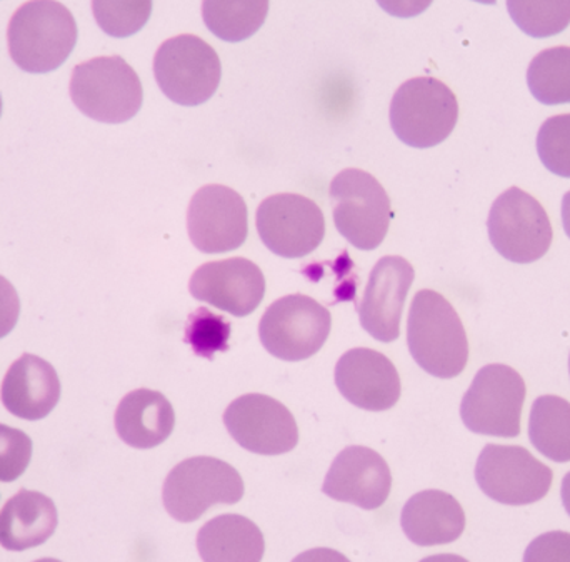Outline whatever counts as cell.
I'll return each mask as SVG.
<instances>
[{
    "label": "cell",
    "mask_w": 570,
    "mask_h": 562,
    "mask_svg": "<svg viewBox=\"0 0 570 562\" xmlns=\"http://www.w3.org/2000/svg\"><path fill=\"white\" fill-rule=\"evenodd\" d=\"M409 353L439 379L458 377L468 366L469 341L458 310L441 294L419 290L409 310Z\"/></svg>",
    "instance_id": "6da1fadb"
},
{
    "label": "cell",
    "mask_w": 570,
    "mask_h": 562,
    "mask_svg": "<svg viewBox=\"0 0 570 562\" xmlns=\"http://www.w3.org/2000/svg\"><path fill=\"white\" fill-rule=\"evenodd\" d=\"M338 393L358 410L381 413L397 404L401 377L384 354L365 347L347 351L335 364Z\"/></svg>",
    "instance_id": "ac0fdd59"
},
{
    "label": "cell",
    "mask_w": 570,
    "mask_h": 562,
    "mask_svg": "<svg viewBox=\"0 0 570 562\" xmlns=\"http://www.w3.org/2000/svg\"><path fill=\"white\" fill-rule=\"evenodd\" d=\"M489 239L504 259L531 264L551 249L552 224L535 197L519 187L502 193L488 219Z\"/></svg>",
    "instance_id": "30bf717a"
},
{
    "label": "cell",
    "mask_w": 570,
    "mask_h": 562,
    "mask_svg": "<svg viewBox=\"0 0 570 562\" xmlns=\"http://www.w3.org/2000/svg\"><path fill=\"white\" fill-rule=\"evenodd\" d=\"M32 457V441L22 431L0 424V483L22 476Z\"/></svg>",
    "instance_id": "4dcf8cb0"
},
{
    "label": "cell",
    "mask_w": 570,
    "mask_h": 562,
    "mask_svg": "<svg viewBox=\"0 0 570 562\" xmlns=\"http://www.w3.org/2000/svg\"><path fill=\"white\" fill-rule=\"evenodd\" d=\"M561 496L564 510L568 511L570 516V473L566 474L564 480H562Z\"/></svg>",
    "instance_id": "74e56055"
},
{
    "label": "cell",
    "mask_w": 570,
    "mask_h": 562,
    "mask_svg": "<svg viewBox=\"0 0 570 562\" xmlns=\"http://www.w3.org/2000/svg\"><path fill=\"white\" fill-rule=\"evenodd\" d=\"M292 562H351L344 554L328 548H315L295 556Z\"/></svg>",
    "instance_id": "e575fe53"
},
{
    "label": "cell",
    "mask_w": 570,
    "mask_h": 562,
    "mask_svg": "<svg viewBox=\"0 0 570 562\" xmlns=\"http://www.w3.org/2000/svg\"><path fill=\"white\" fill-rule=\"evenodd\" d=\"M0 114H2V99H0Z\"/></svg>",
    "instance_id": "60d3db41"
},
{
    "label": "cell",
    "mask_w": 570,
    "mask_h": 562,
    "mask_svg": "<svg viewBox=\"0 0 570 562\" xmlns=\"http://www.w3.org/2000/svg\"><path fill=\"white\" fill-rule=\"evenodd\" d=\"M569 373H570V354H569Z\"/></svg>",
    "instance_id": "b9f144b4"
},
{
    "label": "cell",
    "mask_w": 570,
    "mask_h": 562,
    "mask_svg": "<svg viewBox=\"0 0 570 562\" xmlns=\"http://www.w3.org/2000/svg\"><path fill=\"white\" fill-rule=\"evenodd\" d=\"M401 526L411 543L422 548L451 544L465 530V513L459 501L444 491L414 494L405 503Z\"/></svg>",
    "instance_id": "ffe728a7"
},
{
    "label": "cell",
    "mask_w": 570,
    "mask_h": 562,
    "mask_svg": "<svg viewBox=\"0 0 570 562\" xmlns=\"http://www.w3.org/2000/svg\"><path fill=\"white\" fill-rule=\"evenodd\" d=\"M391 490L392 474L384 457L364 446L341 451L322 484L325 496L365 511L384 506Z\"/></svg>",
    "instance_id": "e0dca14e"
},
{
    "label": "cell",
    "mask_w": 570,
    "mask_h": 562,
    "mask_svg": "<svg viewBox=\"0 0 570 562\" xmlns=\"http://www.w3.org/2000/svg\"><path fill=\"white\" fill-rule=\"evenodd\" d=\"M92 13L107 36L124 39L149 22L153 0H92Z\"/></svg>",
    "instance_id": "83f0119b"
},
{
    "label": "cell",
    "mask_w": 570,
    "mask_h": 562,
    "mask_svg": "<svg viewBox=\"0 0 570 562\" xmlns=\"http://www.w3.org/2000/svg\"><path fill=\"white\" fill-rule=\"evenodd\" d=\"M20 300L12 284L0 276V339L16 327L19 319Z\"/></svg>",
    "instance_id": "d6a6232c"
},
{
    "label": "cell",
    "mask_w": 570,
    "mask_h": 562,
    "mask_svg": "<svg viewBox=\"0 0 570 562\" xmlns=\"http://www.w3.org/2000/svg\"><path fill=\"white\" fill-rule=\"evenodd\" d=\"M257 233L264 246L284 259L314 253L325 236V219L314 200L298 194H276L261 203Z\"/></svg>",
    "instance_id": "7c38bea8"
},
{
    "label": "cell",
    "mask_w": 570,
    "mask_h": 562,
    "mask_svg": "<svg viewBox=\"0 0 570 562\" xmlns=\"http://www.w3.org/2000/svg\"><path fill=\"white\" fill-rule=\"evenodd\" d=\"M224 424L240 447L261 456L291 453L298 443L297 423L291 411L266 394L237 397L227 406Z\"/></svg>",
    "instance_id": "4fadbf2b"
},
{
    "label": "cell",
    "mask_w": 570,
    "mask_h": 562,
    "mask_svg": "<svg viewBox=\"0 0 570 562\" xmlns=\"http://www.w3.org/2000/svg\"><path fill=\"white\" fill-rule=\"evenodd\" d=\"M7 39L17 67L29 73L52 72L76 47V20L56 0H30L13 13Z\"/></svg>",
    "instance_id": "7a4b0ae2"
},
{
    "label": "cell",
    "mask_w": 570,
    "mask_h": 562,
    "mask_svg": "<svg viewBox=\"0 0 570 562\" xmlns=\"http://www.w3.org/2000/svg\"><path fill=\"white\" fill-rule=\"evenodd\" d=\"M377 3L391 16L409 19L429 9L432 0H377Z\"/></svg>",
    "instance_id": "836d02e7"
},
{
    "label": "cell",
    "mask_w": 570,
    "mask_h": 562,
    "mask_svg": "<svg viewBox=\"0 0 570 562\" xmlns=\"http://www.w3.org/2000/svg\"><path fill=\"white\" fill-rule=\"evenodd\" d=\"M197 551L204 562H261L266 543L254 521L240 514H223L200 528Z\"/></svg>",
    "instance_id": "603a6c76"
},
{
    "label": "cell",
    "mask_w": 570,
    "mask_h": 562,
    "mask_svg": "<svg viewBox=\"0 0 570 562\" xmlns=\"http://www.w3.org/2000/svg\"><path fill=\"white\" fill-rule=\"evenodd\" d=\"M524 403L521 374L504 364H489L475 374L462 397V423L482 436L518 437Z\"/></svg>",
    "instance_id": "ba28073f"
},
{
    "label": "cell",
    "mask_w": 570,
    "mask_h": 562,
    "mask_svg": "<svg viewBox=\"0 0 570 562\" xmlns=\"http://www.w3.org/2000/svg\"><path fill=\"white\" fill-rule=\"evenodd\" d=\"M327 307L304 294H291L271 304L259 323L264 349L285 363L317 354L331 334Z\"/></svg>",
    "instance_id": "9c48e42d"
},
{
    "label": "cell",
    "mask_w": 570,
    "mask_h": 562,
    "mask_svg": "<svg viewBox=\"0 0 570 562\" xmlns=\"http://www.w3.org/2000/svg\"><path fill=\"white\" fill-rule=\"evenodd\" d=\"M474 2L488 3V6H494V3L498 2V0H474Z\"/></svg>",
    "instance_id": "f35d334b"
},
{
    "label": "cell",
    "mask_w": 570,
    "mask_h": 562,
    "mask_svg": "<svg viewBox=\"0 0 570 562\" xmlns=\"http://www.w3.org/2000/svg\"><path fill=\"white\" fill-rule=\"evenodd\" d=\"M33 562H62V561L52 560V558H46V560H39V561H33Z\"/></svg>",
    "instance_id": "ab89813d"
},
{
    "label": "cell",
    "mask_w": 570,
    "mask_h": 562,
    "mask_svg": "<svg viewBox=\"0 0 570 562\" xmlns=\"http://www.w3.org/2000/svg\"><path fill=\"white\" fill-rule=\"evenodd\" d=\"M515 26L535 39L558 36L570 23V0H508Z\"/></svg>",
    "instance_id": "4316f807"
},
{
    "label": "cell",
    "mask_w": 570,
    "mask_h": 562,
    "mask_svg": "<svg viewBox=\"0 0 570 562\" xmlns=\"http://www.w3.org/2000/svg\"><path fill=\"white\" fill-rule=\"evenodd\" d=\"M538 154L546 169L570 179V114L549 117L538 134Z\"/></svg>",
    "instance_id": "f1b7e54d"
},
{
    "label": "cell",
    "mask_w": 570,
    "mask_h": 562,
    "mask_svg": "<svg viewBox=\"0 0 570 562\" xmlns=\"http://www.w3.org/2000/svg\"><path fill=\"white\" fill-rule=\"evenodd\" d=\"M114 423L117 436L127 446L153 450L169 440L176 426V414L164 394L137 390L120 401Z\"/></svg>",
    "instance_id": "44dd1931"
},
{
    "label": "cell",
    "mask_w": 570,
    "mask_h": 562,
    "mask_svg": "<svg viewBox=\"0 0 570 562\" xmlns=\"http://www.w3.org/2000/svg\"><path fill=\"white\" fill-rule=\"evenodd\" d=\"M414 267L399 256L382 257L357 304L358 319L365 333L381 343H392L401 334L402 310L414 283Z\"/></svg>",
    "instance_id": "2e32d148"
},
{
    "label": "cell",
    "mask_w": 570,
    "mask_h": 562,
    "mask_svg": "<svg viewBox=\"0 0 570 562\" xmlns=\"http://www.w3.org/2000/svg\"><path fill=\"white\" fill-rule=\"evenodd\" d=\"M528 83L532 96L546 106L570 103V47L539 52L529 63Z\"/></svg>",
    "instance_id": "484cf974"
},
{
    "label": "cell",
    "mask_w": 570,
    "mask_h": 562,
    "mask_svg": "<svg viewBox=\"0 0 570 562\" xmlns=\"http://www.w3.org/2000/svg\"><path fill=\"white\" fill-rule=\"evenodd\" d=\"M532 446L554 463H570V403L564 397L541 396L529 417Z\"/></svg>",
    "instance_id": "cb8c5ba5"
},
{
    "label": "cell",
    "mask_w": 570,
    "mask_h": 562,
    "mask_svg": "<svg viewBox=\"0 0 570 562\" xmlns=\"http://www.w3.org/2000/svg\"><path fill=\"white\" fill-rule=\"evenodd\" d=\"M70 97L83 116L104 124H122L142 107V83L119 56L96 57L73 67Z\"/></svg>",
    "instance_id": "3957f363"
},
{
    "label": "cell",
    "mask_w": 570,
    "mask_h": 562,
    "mask_svg": "<svg viewBox=\"0 0 570 562\" xmlns=\"http://www.w3.org/2000/svg\"><path fill=\"white\" fill-rule=\"evenodd\" d=\"M269 0H203L207 29L226 42H243L266 22Z\"/></svg>",
    "instance_id": "d4e9b609"
},
{
    "label": "cell",
    "mask_w": 570,
    "mask_h": 562,
    "mask_svg": "<svg viewBox=\"0 0 570 562\" xmlns=\"http://www.w3.org/2000/svg\"><path fill=\"white\" fill-rule=\"evenodd\" d=\"M229 336L230 324L210 310L199 309L189 317L186 339L199 356L210 359L219 351L224 353L229 347Z\"/></svg>",
    "instance_id": "f546056e"
},
{
    "label": "cell",
    "mask_w": 570,
    "mask_h": 562,
    "mask_svg": "<svg viewBox=\"0 0 570 562\" xmlns=\"http://www.w3.org/2000/svg\"><path fill=\"white\" fill-rule=\"evenodd\" d=\"M154 76L167 99L193 107L207 102L216 93L223 67L216 50L206 40L183 33L157 49Z\"/></svg>",
    "instance_id": "52a82bcc"
},
{
    "label": "cell",
    "mask_w": 570,
    "mask_h": 562,
    "mask_svg": "<svg viewBox=\"0 0 570 562\" xmlns=\"http://www.w3.org/2000/svg\"><path fill=\"white\" fill-rule=\"evenodd\" d=\"M57 528L52 500L20 490L0 510V546L7 551H26L46 543Z\"/></svg>",
    "instance_id": "7402d4cb"
},
{
    "label": "cell",
    "mask_w": 570,
    "mask_h": 562,
    "mask_svg": "<svg viewBox=\"0 0 570 562\" xmlns=\"http://www.w3.org/2000/svg\"><path fill=\"white\" fill-rule=\"evenodd\" d=\"M419 562H469L458 554H435V556L425 558V560Z\"/></svg>",
    "instance_id": "8d00e7d4"
},
{
    "label": "cell",
    "mask_w": 570,
    "mask_h": 562,
    "mask_svg": "<svg viewBox=\"0 0 570 562\" xmlns=\"http://www.w3.org/2000/svg\"><path fill=\"white\" fill-rule=\"evenodd\" d=\"M189 290L200 303L246 317L263 303L266 279L253 260L233 257L203 264L190 277Z\"/></svg>",
    "instance_id": "9a60e30c"
},
{
    "label": "cell",
    "mask_w": 570,
    "mask_h": 562,
    "mask_svg": "<svg viewBox=\"0 0 570 562\" xmlns=\"http://www.w3.org/2000/svg\"><path fill=\"white\" fill-rule=\"evenodd\" d=\"M524 562H570V533L551 531L535 538L525 550Z\"/></svg>",
    "instance_id": "1f68e13d"
},
{
    "label": "cell",
    "mask_w": 570,
    "mask_h": 562,
    "mask_svg": "<svg viewBox=\"0 0 570 562\" xmlns=\"http://www.w3.org/2000/svg\"><path fill=\"white\" fill-rule=\"evenodd\" d=\"M244 481L230 464L197 456L177 464L163 487V503L173 520L194 523L217 504L239 503Z\"/></svg>",
    "instance_id": "277c9868"
},
{
    "label": "cell",
    "mask_w": 570,
    "mask_h": 562,
    "mask_svg": "<svg viewBox=\"0 0 570 562\" xmlns=\"http://www.w3.org/2000/svg\"><path fill=\"white\" fill-rule=\"evenodd\" d=\"M332 214L338 234L358 250H374L384 243L391 224V199L371 174L345 169L332 179Z\"/></svg>",
    "instance_id": "8992f818"
},
{
    "label": "cell",
    "mask_w": 570,
    "mask_h": 562,
    "mask_svg": "<svg viewBox=\"0 0 570 562\" xmlns=\"http://www.w3.org/2000/svg\"><path fill=\"white\" fill-rule=\"evenodd\" d=\"M190 243L204 254H224L246 243L247 207L230 187L210 184L197 190L187 209Z\"/></svg>",
    "instance_id": "5bb4252c"
},
{
    "label": "cell",
    "mask_w": 570,
    "mask_h": 562,
    "mask_svg": "<svg viewBox=\"0 0 570 562\" xmlns=\"http://www.w3.org/2000/svg\"><path fill=\"white\" fill-rule=\"evenodd\" d=\"M0 400L12 416L26 421L43 420L59 403V376L42 357L23 354L7 371Z\"/></svg>",
    "instance_id": "d6986e66"
},
{
    "label": "cell",
    "mask_w": 570,
    "mask_h": 562,
    "mask_svg": "<svg viewBox=\"0 0 570 562\" xmlns=\"http://www.w3.org/2000/svg\"><path fill=\"white\" fill-rule=\"evenodd\" d=\"M554 473L525 447L488 444L475 464V481L485 496L505 506L539 503L551 491Z\"/></svg>",
    "instance_id": "8fae6325"
},
{
    "label": "cell",
    "mask_w": 570,
    "mask_h": 562,
    "mask_svg": "<svg viewBox=\"0 0 570 562\" xmlns=\"http://www.w3.org/2000/svg\"><path fill=\"white\" fill-rule=\"evenodd\" d=\"M562 226L570 239V190L562 197Z\"/></svg>",
    "instance_id": "d590c367"
},
{
    "label": "cell",
    "mask_w": 570,
    "mask_h": 562,
    "mask_svg": "<svg viewBox=\"0 0 570 562\" xmlns=\"http://www.w3.org/2000/svg\"><path fill=\"white\" fill-rule=\"evenodd\" d=\"M459 119L454 92L434 77H415L399 87L391 102L395 136L415 149L444 142Z\"/></svg>",
    "instance_id": "5b68a950"
}]
</instances>
